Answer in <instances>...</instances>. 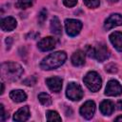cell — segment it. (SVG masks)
Listing matches in <instances>:
<instances>
[{"mask_svg": "<svg viewBox=\"0 0 122 122\" xmlns=\"http://www.w3.org/2000/svg\"><path fill=\"white\" fill-rule=\"evenodd\" d=\"M67 59V54L65 51H55L53 53L46 56L40 63V68L42 70L50 71L59 68Z\"/></svg>", "mask_w": 122, "mask_h": 122, "instance_id": "cell-1", "label": "cell"}, {"mask_svg": "<svg viewBox=\"0 0 122 122\" xmlns=\"http://www.w3.org/2000/svg\"><path fill=\"white\" fill-rule=\"evenodd\" d=\"M22 67L14 62H6L1 66V76L9 81H16L23 74Z\"/></svg>", "mask_w": 122, "mask_h": 122, "instance_id": "cell-2", "label": "cell"}, {"mask_svg": "<svg viewBox=\"0 0 122 122\" xmlns=\"http://www.w3.org/2000/svg\"><path fill=\"white\" fill-rule=\"evenodd\" d=\"M83 80H84V83L87 86V88L93 92H98L101 88L102 79L96 71H89L85 75Z\"/></svg>", "mask_w": 122, "mask_h": 122, "instance_id": "cell-3", "label": "cell"}, {"mask_svg": "<svg viewBox=\"0 0 122 122\" xmlns=\"http://www.w3.org/2000/svg\"><path fill=\"white\" fill-rule=\"evenodd\" d=\"M83 90L79 84L74 82L69 83L66 91V95L69 99L72 101H78L83 97Z\"/></svg>", "mask_w": 122, "mask_h": 122, "instance_id": "cell-4", "label": "cell"}, {"mask_svg": "<svg viewBox=\"0 0 122 122\" xmlns=\"http://www.w3.org/2000/svg\"><path fill=\"white\" fill-rule=\"evenodd\" d=\"M65 29L68 35L73 37L76 36L81 29H82V23L79 20L76 19H66L65 20Z\"/></svg>", "mask_w": 122, "mask_h": 122, "instance_id": "cell-5", "label": "cell"}, {"mask_svg": "<svg viewBox=\"0 0 122 122\" xmlns=\"http://www.w3.org/2000/svg\"><path fill=\"white\" fill-rule=\"evenodd\" d=\"M122 93V86L117 80H110L107 83L105 94L108 96H117Z\"/></svg>", "mask_w": 122, "mask_h": 122, "instance_id": "cell-6", "label": "cell"}, {"mask_svg": "<svg viewBox=\"0 0 122 122\" xmlns=\"http://www.w3.org/2000/svg\"><path fill=\"white\" fill-rule=\"evenodd\" d=\"M95 112V103L92 100L86 101L80 108V114L86 118V119H91Z\"/></svg>", "mask_w": 122, "mask_h": 122, "instance_id": "cell-7", "label": "cell"}, {"mask_svg": "<svg viewBox=\"0 0 122 122\" xmlns=\"http://www.w3.org/2000/svg\"><path fill=\"white\" fill-rule=\"evenodd\" d=\"M122 25V15L119 13H113L111 14L105 21L104 28L106 30H111L114 27L121 26Z\"/></svg>", "mask_w": 122, "mask_h": 122, "instance_id": "cell-8", "label": "cell"}, {"mask_svg": "<svg viewBox=\"0 0 122 122\" xmlns=\"http://www.w3.org/2000/svg\"><path fill=\"white\" fill-rule=\"evenodd\" d=\"M94 57L99 61L103 62L110 57V51L104 44H99L94 49Z\"/></svg>", "mask_w": 122, "mask_h": 122, "instance_id": "cell-9", "label": "cell"}, {"mask_svg": "<svg viewBox=\"0 0 122 122\" xmlns=\"http://www.w3.org/2000/svg\"><path fill=\"white\" fill-rule=\"evenodd\" d=\"M55 39L53 37H51V36H48V37H45V38H42L38 44H37V47L40 51H51L52 50L54 47H55Z\"/></svg>", "mask_w": 122, "mask_h": 122, "instance_id": "cell-10", "label": "cell"}, {"mask_svg": "<svg viewBox=\"0 0 122 122\" xmlns=\"http://www.w3.org/2000/svg\"><path fill=\"white\" fill-rule=\"evenodd\" d=\"M62 79L60 77L57 76H53V77H50L46 79V84L49 87V89L51 92H58L61 91L62 89Z\"/></svg>", "mask_w": 122, "mask_h": 122, "instance_id": "cell-11", "label": "cell"}, {"mask_svg": "<svg viewBox=\"0 0 122 122\" xmlns=\"http://www.w3.org/2000/svg\"><path fill=\"white\" fill-rule=\"evenodd\" d=\"M17 22L16 20L11 17V16H8L5 17L1 20V29L4 31H11L16 28Z\"/></svg>", "mask_w": 122, "mask_h": 122, "instance_id": "cell-12", "label": "cell"}, {"mask_svg": "<svg viewBox=\"0 0 122 122\" xmlns=\"http://www.w3.org/2000/svg\"><path fill=\"white\" fill-rule=\"evenodd\" d=\"M110 41L118 51H122V32L121 31H113L112 33H111Z\"/></svg>", "mask_w": 122, "mask_h": 122, "instance_id": "cell-13", "label": "cell"}, {"mask_svg": "<svg viewBox=\"0 0 122 122\" xmlns=\"http://www.w3.org/2000/svg\"><path fill=\"white\" fill-rule=\"evenodd\" d=\"M71 63L75 67H81L85 64V52L81 50L74 51L71 55Z\"/></svg>", "mask_w": 122, "mask_h": 122, "instance_id": "cell-14", "label": "cell"}, {"mask_svg": "<svg viewBox=\"0 0 122 122\" xmlns=\"http://www.w3.org/2000/svg\"><path fill=\"white\" fill-rule=\"evenodd\" d=\"M30 117V108L29 106H24L20 108L13 115L14 121H26Z\"/></svg>", "mask_w": 122, "mask_h": 122, "instance_id": "cell-15", "label": "cell"}, {"mask_svg": "<svg viewBox=\"0 0 122 122\" xmlns=\"http://www.w3.org/2000/svg\"><path fill=\"white\" fill-rule=\"evenodd\" d=\"M99 109L104 115H111L114 111V104L111 100H104L100 103Z\"/></svg>", "mask_w": 122, "mask_h": 122, "instance_id": "cell-16", "label": "cell"}, {"mask_svg": "<svg viewBox=\"0 0 122 122\" xmlns=\"http://www.w3.org/2000/svg\"><path fill=\"white\" fill-rule=\"evenodd\" d=\"M51 31L55 35H61L62 33V26L57 16H53L51 20Z\"/></svg>", "mask_w": 122, "mask_h": 122, "instance_id": "cell-17", "label": "cell"}, {"mask_svg": "<svg viewBox=\"0 0 122 122\" xmlns=\"http://www.w3.org/2000/svg\"><path fill=\"white\" fill-rule=\"evenodd\" d=\"M10 97L16 103H20V102H23L27 99V94L24 91H21V90H14V91H11L10 92Z\"/></svg>", "mask_w": 122, "mask_h": 122, "instance_id": "cell-18", "label": "cell"}, {"mask_svg": "<svg viewBox=\"0 0 122 122\" xmlns=\"http://www.w3.org/2000/svg\"><path fill=\"white\" fill-rule=\"evenodd\" d=\"M38 99H39L40 103H41L42 105H44V106H50V105L51 104V102H52L51 97L48 93H46V92H41V93H39Z\"/></svg>", "mask_w": 122, "mask_h": 122, "instance_id": "cell-19", "label": "cell"}, {"mask_svg": "<svg viewBox=\"0 0 122 122\" xmlns=\"http://www.w3.org/2000/svg\"><path fill=\"white\" fill-rule=\"evenodd\" d=\"M47 120L48 121H61V117L55 111L47 112Z\"/></svg>", "mask_w": 122, "mask_h": 122, "instance_id": "cell-20", "label": "cell"}, {"mask_svg": "<svg viewBox=\"0 0 122 122\" xmlns=\"http://www.w3.org/2000/svg\"><path fill=\"white\" fill-rule=\"evenodd\" d=\"M33 4V0H17L16 7L19 9H28L31 7Z\"/></svg>", "mask_w": 122, "mask_h": 122, "instance_id": "cell-21", "label": "cell"}, {"mask_svg": "<svg viewBox=\"0 0 122 122\" xmlns=\"http://www.w3.org/2000/svg\"><path fill=\"white\" fill-rule=\"evenodd\" d=\"M83 2L88 8H91V9H95L100 4L99 0H83Z\"/></svg>", "mask_w": 122, "mask_h": 122, "instance_id": "cell-22", "label": "cell"}, {"mask_svg": "<svg viewBox=\"0 0 122 122\" xmlns=\"http://www.w3.org/2000/svg\"><path fill=\"white\" fill-rule=\"evenodd\" d=\"M118 69H117V66L114 64V63H110L106 66V71L110 72V73H114V72H117Z\"/></svg>", "mask_w": 122, "mask_h": 122, "instance_id": "cell-23", "label": "cell"}, {"mask_svg": "<svg viewBox=\"0 0 122 122\" xmlns=\"http://www.w3.org/2000/svg\"><path fill=\"white\" fill-rule=\"evenodd\" d=\"M46 18H47V10L45 9H42L40 10V12H39V15H38V21H39V23L42 25L44 23V21L46 20Z\"/></svg>", "mask_w": 122, "mask_h": 122, "instance_id": "cell-24", "label": "cell"}, {"mask_svg": "<svg viewBox=\"0 0 122 122\" xmlns=\"http://www.w3.org/2000/svg\"><path fill=\"white\" fill-rule=\"evenodd\" d=\"M36 81H37V79L35 76H30V77H28L27 79H25L23 81V83L27 86H33L36 83Z\"/></svg>", "mask_w": 122, "mask_h": 122, "instance_id": "cell-25", "label": "cell"}, {"mask_svg": "<svg viewBox=\"0 0 122 122\" xmlns=\"http://www.w3.org/2000/svg\"><path fill=\"white\" fill-rule=\"evenodd\" d=\"M63 3H64V5L66 7L71 8V7H73V6L76 5L77 0H63Z\"/></svg>", "mask_w": 122, "mask_h": 122, "instance_id": "cell-26", "label": "cell"}, {"mask_svg": "<svg viewBox=\"0 0 122 122\" xmlns=\"http://www.w3.org/2000/svg\"><path fill=\"white\" fill-rule=\"evenodd\" d=\"M86 53L90 57H94V48H92V46L86 47Z\"/></svg>", "mask_w": 122, "mask_h": 122, "instance_id": "cell-27", "label": "cell"}, {"mask_svg": "<svg viewBox=\"0 0 122 122\" xmlns=\"http://www.w3.org/2000/svg\"><path fill=\"white\" fill-rule=\"evenodd\" d=\"M0 110H1V114H0V120L1 121H4L6 119V117H9V114H6V112H5V109H4V106L1 104L0 105Z\"/></svg>", "mask_w": 122, "mask_h": 122, "instance_id": "cell-28", "label": "cell"}, {"mask_svg": "<svg viewBox=\"0 0 122 122\" xmlns=\"http://www.w3.org/2000/svg\"><path fill=\"white\" fill-rule=\"evenodd\" d=\"M116 107H117V109L118 110H122V100H119L118 102H117V104H116Z\"/></svg>", "mask_w": 122, "mask_h": 122, "instance_id": "cell-29", "label": "cell"}, {"mask_svg": "<svg viewBox=\"0 0 122 122\" xmlns=\"http://www.w3.org/2000/svg\"><path fill=\"white\" fill-rule=\"evenodd\" d=\"M11 41H12V40H11V38H10V37H8V39L6 40V43L8 44L9 48H10V44H11Z\"/></svg>", "mask_w": 122, "mask_h": 122, "instance_id": "cell-30", "label": "cell"}, {"mask_svg": "<svg viewBox=\"0 0 122 122\" xmlns=\"http://www.w3.org/2000/svg\"><path fill=\"white\" fill-rule=\"evenodd\" d=\"M115 121H122V115L117 116V117L115 118Z\"/></svg>", "mask_w": 122, "mask_h": 122, "instance_id": "cell-31", "label": "cell"}, {"mask_svg": "<svg viewBox=\"0 0 122 122\" xmlns=\"http://www.w3.org/2000/svg\"><path fill=\"white\" fill-rule=\"evenodd\" d=\"M1 87H2V89H1V94H3V92H4V84L3 83L1 84Z\"/></svg>", "mask_w": 122, "mask_h": 122, "instance_id": "cell-32", "label": "cell"}, {"mask_svg": "<svg viewBox=\"0 0 122 122\" xmlns=\"http://www.w3.org/2000/svg\"><path fill=\"white\" fill-rule=\"evenodd\" d=\"M108 1H109L110 3H112H112H116L118 0H108Z\"/></svg>", "mask_w": 122, "mask_h": 122, "instance_id": "cell-33", "label": "cell"}]
</instances>
